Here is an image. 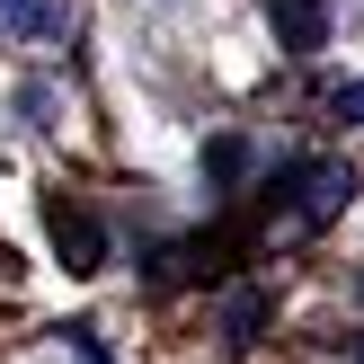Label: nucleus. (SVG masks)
I'll use <instances>...</instances> for the list:
<instances>
[{"mask_svg": "<svg viewBox=\"0 0 364 364\" xmlns=\"http://www.w3.org/2000/svg\"><path fill=\"white\" fill-rule=\"evenodd\" d=\"M0 27L9 36H45V27H63V18H53L45 0H0Z\"/></svg>", "mask_w": 364, "mask_h": 364, "instance_id": "nucleus-1", "label": "nucleus"}, {"mask_svg": "<svg viewBox=\"0 0 364 364\" xmlns=\"http://www.w3.org/2000/svg\"><path fill=\"white\" fill-rule=\"evenodd\" d=\"M338 116H347V124H364V80H355V89H338Z\"/></svg>", "mask_w": 364, "mask_h": 364, "instance_id": "nucleus-2", "label": "nucleus"}]
</instances>
